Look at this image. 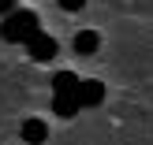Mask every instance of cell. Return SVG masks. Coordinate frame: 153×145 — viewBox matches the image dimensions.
<instances>
[{"instance_id": "cell-1", "label": "cell", "mask_w": 153, "mask_h": 145, "mask_svg": "<svg viewBox=\"0 0 153 145\" xmlns=\"http://www.w3.org/2000/svg\"><path fill=\"white\" fill-rule=\"evenodd\" d=\"M22 45L30 49V60H37V63H45V60L56 56V37H52V34H41V30H37V34H30Z\"/></svg>"}, {"instance_id": "cell-2", "label": "cell", "mask_w": 153, "mask_h": 145, "mask_svg": "<svg viewBox=\"0 0 153 145\" xmlns=\"http://www.w3.org/2000/svg\"><path fill=\"white\" fill-rule=\"evenodd\" d=\"M75 97H79V108H97V104L105 101V86L97 78H79Z\"/></svg>"}, {"instance_id": "cell-3", "label": "cell", "mask_w": 153, "mask_h": 145, "mask_svg": "<svg viewBox=\"0 0 153 145\" xmlns=\"http://www.w3.org/2000/svg\"><path fill=\"white\" fill-rule=\"evenodd\" d=\"M19 138L26 141V145H41V141H49V123H45V119H22Z\"/></svg>"}, {"instance_id": "cell-4", "label": "cell", "mask_w": 153, "mask_h": 145, "mask_svg": "<svg viewBox=\"0 0 153 145\" xmlns=\"http://www.w3.org/2000/svg\"><path fill=\"white\" fill-rule=\"evenodd\" d=\"M71 45H75V52H79V56H94V52L101 49V34H97V30H79Z\"/></svg>"}, {"instance_id": "cell-5", "label": "cell", "mask_w": 153, "mask_h": 145, "mask_svg": "<svg viewBox=\"0 0 153 145\" xmlns=\"http://www.w3.org/2000/svg\"><path fill=\"white\" fill-rule=\"evenodd\" d=\"M0 37L4 41H26V30H22V19H19V11H11V15H4V22H0Z\"/></svg>"}, {"instance_id": "cell-6", "label": "cell", "mask_w": 153, "mask_h": 145, "mask_svg": "<svg viewBox=\"0 0 153 145\" xmlns=\"http://www.w3.org/2000/svg\"><path fill=\"white\" fill-rule=\"evenodd\" d=\"M52 112H56L60 119H71L75 112H79V97L75 93H56L52 97Z\"/></svg>"}, {"instance_id": "cell-7", "label": "cell", "mask_w": 153, "mask_h": 145, "mask_svg": "<svg viewBox=\"0 0 153 145\" xmlns=\"http://www.w3.org/2000/svg\"><path fill=\"white\" fill-rule=\"evenodd\" d=\"M75 86H79V78H75L71 71H60L56 78H52V89H56V93H75Z\"/></svg>"}, {"instance_id": "cell-8", "label": "cell", "mask_w": 153, "mask_h": 145, "mask_svg": "<svg viewBox=\"0 0 153 145\" xmlns=\"http://www.w3.org/2000/svg\"><path fill=\"white\" fill-rule=\"evenodd\" d=\"M19 19H22V30H26V37L41 30V26H37V15H34V11H19Z\"/></svg>"}, {"instance_id": "cell-9", "label": "cell", "mask_w": 153, "mask_h": 145, "mask_svg": "<svg viewBox=\"0 0 153 145\" xmlns=\"http://www.w3.org/2000/svg\"><path fill=\"white\" fill-rule=\"evenodd\" d=\"M60 7H64V11H82L86 0H60Z\"/></svg>"}, {"instance_id": "cell-10", "label": "cell", "mask_w": 153, "mask_h": 145, "mask_svg": "<svg viewBox=\"0 0 153 145\" xmlns=\"http://www.w3.org/2000/svg\"><path fill=\"white\" fill-rule=\"evenodd\" d=\"M15 11V0H0V15H11Z\"/></svg>"}]
</instances>
